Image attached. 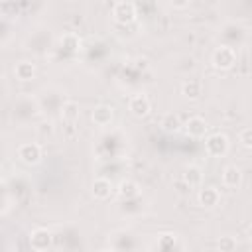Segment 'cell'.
I'll list each match as a JSON object with an SVG mask.
<instances>
[{
	"mask_svg": "<svg viewBox=\"0 0 252 252\" xmlns=\"http://www.w3.org/2000/svg\"><path fill=\"white\" fill-rule=\"evenodd\" d=\"M205 152L211 158H220L228 152V138L224 134H211L205 140Z\"/></svg>",
	"mask_w": 252,
	"mask_h": 252,
	"instance_id": "6da1fadb",
	"label": "cell"
},
{
	"mask_svg": "<svg viewBox=\"0 0 252 252\" xmlns=\"http://www.w3.org/2000/svg\"><path fill=\"white\" fill-rule=\"evenodd\" d=\"M236 61V51L230 45H220L213 53V65L217 69H230Z\"/></svg>",
	"mask_w": 252,
	"mask_h": 252,
	"instance_id": "7a4b0ae2",
	"label": "cell"
},
{
	"mask_svg": "<svg viewBox=\"0 0 252 252\" xmlns=\"http://www.w3.org/2000/svg\"><path fill=\"white\" fill-rule=\"evenodd\" d=\"M112 18L118 22V24H130L134 22L136 18V6L128 0H122V2H116L114 8H112Z\"/></svg>",
	"mask_w": 252,
	"mask_h": 252,
	"instance_id": "3957f363",
	"label": "cell"
},
{
	"mask_svg": "<svg viewBox=\"0 0 252 252\" xmlns=\"http://www.w3.org/2000/svg\"><path fill=\"white\" fill-rule=\"evenodd\" d=\"M16 154H18V158H20L24 163H28V165H33V163H37V161L41 159V148H39V144H35V142L22 144Z\"/></svg>",
	"mask_w": 252,
	"mask_h": 252,
	"instance_id": "277c9868",
	"label": "cell"
},
{
	"mask_svg": "<svg viewBox=\"0 0 252 252\" xmlns=\"http://www.w3.org/2000/svg\"><path fill=\"white\" fill-rule=\"evenodd\" d=\"M128 108H130V112L134 114V116H146L148 112H150V100H148V96L146 94H134V96H130V100H128Z\"/></svg>",
	"mask_w": 252,
	"mask_h": 252,
	"instance_id": "5b68a950",
	"label": "cell"
},
{
	"mask_svg": "<svg viewBox=\"0 0 252 252\" xmlns=\"http://www.w3.org/2000/svg\"><path fill=\"white\" fill-rule=\"evenodd\" d=\"M51 244V234L45 230V228H35L32 234H30V246L37 252L45 250L47 246Z\"/></svg>",
	"mask_w": 252,
	"mask_h": 252,
	"instance_id": "8992f818",
	"label": "cell"
},
{
	"mask_svg": "<svg viewBox=\"0 0 252 252\" xmlns=\"http://www.w3.org/2000/svg\"><path fill=\"white\" fill-rule=\"evenodd\" d=\"M112 108L110 106H106V104H98V106H94L93 108V114H91V118H93V122L96 124V126H108L110 122H112Z\"/></svg>",
	"mask_w": 252,
	"mask_h": 252,
	"instance_id": "52a82bcc",
	"label": "cell"
},
{
	"mask_svg": "<svg viewBox=\"0 0 252 252\" xmlns=\"http://www.w3.org/2000/svg\"><path fill=\"white\" fill-rule=\"evenodd\" d=\"M207 130H209L207 122H205L203 118H199V116L189 118L187 124H185V132H187L189 136H193V138H203V136L207 134Z\"/></svg>",
	"mask_w": 252,
	"mask_h": 252,
	"instance_id": "ba28073f",
	"label": "cell"
},
{
	"mask_svg": "<svg viewBox=\"0 0 252 252\" xmlns=\"http://www.w3.org/2000/svg\"><path fill=\"white\" fill-rule=\"evenodd\" d=\"M240 181H242L240 169L236 165H226L224 171H222V183H224V187H232L234 189V187L240 185Z\"/></svg>",
	"mask_w": 252,
	"mask_h": 252,
	"instance_id": "9c48e42d",
	"label": "cell"
},
{
	"mask_svg": "<svg viewBox=\"0 0 252 252\" xmlns=\"http://www.w3.org/2000/svg\"><path fill=\"white\" fill-rule=\"evenodd\" d=\"M110 191H112V183L106 179V177H96L93 181V195L96 199H106L110 197Z\"/></svg>",
	"mask_w": 252,
	"mask_h": 252,
	"instance_id": "30bf717a",
	"label": "cell"
},
{
	"mask_svg": "<svg viewBox=\"0 0 252 252\" xmlns=\"http://www.w3.org/2000/svg\"><path fill=\"white\" fill-rule=\"evenodd\" d=\"M219 199H220V195H219V191L215 187H203L199 191V203L203 207H209L211 209V207H215L219 203Z\"/></svg>",
	"mask_w": 252,
	"mask_h": 252,
	"instance_id": "8fae6325",
	"label": "cell"
},
{
	"mask_svg": "<svg viewBox=\"0 0 252 252\" xmlns=\"http://www.w3.org/2000/svg\"><path fill=\"white\" fill-rule=\"evenodd\" d=\"M201 179H203V173H201V169L195 167V165H189V167L183 171V181H185L189 187H197V185L201 183Z\"/></svg>",
	"mask_w": 252,
	"mask_h": 252,
	"instance_id": "7c38bea8",
	"label": "cell"
},
{
	"mask_svg": "<svg viewBox=\"0 0 252 252\" xmlns=\"http://www.w3.org/2000/svg\"><path fill=\"white\" fill-rule=\"evenodd\" d=\"M183 94L185 96H189V98H199L201 96V81H197V79H189V81H185L183 83Z\"/></svg>",
	"mask_w": 252,
	"mask_h": 252,
	"instance_id": "4fadbf2b",
	"label": "cell"
},
{
	"mask_svg": "<svg viewBox=\"0 0 252 252\" xmlns=\"http://www.w3.org/2000/svg\"><path fill=\"white\" fill-rule=\"evenodd\" d=\"M14 73H16V77H18L20 81H30V79L33 77L35 69H33V65H32V63H28V61H22V63H18V65H16Z\"/></svg>",
	"mask_w": 252,
	"mask_h": 252,
	"instance_id": "5bb4252c",
	"label": "cell"
},
{
	"mask_svg": "<svg viewBox=\"0 0 252 252\" xmlns=\"http://www.w3.org/2000/svg\"><path fill=\"white\" fill-rule=\"evenodd\" d=\"M79 104L75 102V100H67L63 106H61V116L65 118V120H69V122H73V120H77L79 118Z\"/></svg>",
	"mask_w": 252,
	"mask_h": 252,
	"instance_id": "9a60e30c",
	"label": "cell"
},
{
	"mask_svg": "<svg viewBox=\"0 0 252 252\" xmlns=\"http://www.w3.org/2000/svg\"><path fill=\"white\" fill-rule=\"evenodd\" d=\"M118 195H120V197H126V199L136 197V195H138V185H136L134 181H130V179L120 181V185H118Z\"/></svg>",
	"mask_w": 252,
	"mask_h": 252,
	"instance_id": "2e32d148",
	"label": "cell"
},
{
	"mask_svg": "<svg viewBox=\"0 0 252 252\" xmlns=\"http://www.w3.org/2000/svg\"><path fill=\"white\" fill-rule=\"evenodd\" d=\"M161 126H163V130H167V132H175V130H179V118L175 116V114H165L163 118H161Z\"/></svg>",
	"mask_w": 252,
	"mask_h": 252,
	"instance_id": "e0dca14e",
	"label": "cell"
},
{
	"mask_svg": "<svg viewBox=\"0 0 252 252\" xmlns=\"http://www.w3.org/2000/svg\"><path fill=\"white\" fill-rule=\"evenodd\" d=\"M238 142H240L244 148L252 150V126H248V128L240 130V134H238Z\"/></svg>",
	"mask_w": 252,
	"mask_h": 252,
	"instance_id": "ac0fdd59",
	"label": "cell"
},
{
	"mask_svg": "<svg viewBox=\"0 0 252 252\" xmlns=\"http://www.w3.org/2000/svg\"><path fill=\"white\" fill-rule=\"evenodd\" d=\"M175 234H161L159 236V242H158V246L159 248H163V250H169V248H175L177 244H175Z\"/></svg>",
	"mask_w": 252,
	"mask_h": 252,
	"instance_id": "d6986e66",
	"label": "cell"
},
{
	"mask_svg": "<svg viewBox=\"0 0 252 252\" xmlns=\"http://www.w3.org/2000/svg\"><path fill=\"white\" fill-rule=\"evenodd\" d=\"M61 43H65V47H67V49H71V51H75V49L79 47V37H77L75 33H67V35H63V39H61Z\"/></svg>",
	"mask_w": 252,
	"mask_h": 252,
	"instance_id": "ffe728a7",
	"label": "cell"
},
{
	"mask_svg": "<svg viewBox=\"0 0 252 252\" xmlns=\"http://www.w3.org/2000/svg\"><path fill=\"white\" fill-rule=\"evenodd\" d=\"M219 248H220V250H234V248H236V242H234L230 236H222V238L219 240Z\"/></svg>",
	"mask_w": 252,
	"mask_h": 252,
	"instance_id": "44dd1931",
	"label": "cell"
},
{
	"mask_svg": "<svg viewBox=\"0 0 252 252\" xmlns=\"http://www.w3.org/2000/svg\"><path fill=\"white\" fill-rule=\"evenodd\" d=\"M189 2H191V0H171V6L177 8V10H183V8L189 6Z\"/></svg>",
	"mask_w": 252,
	"mask_h": 252,
	"instance_id": "7402d4cb",
	"label": "cell"
},
{
	"mask_svg": "<svg viewBox=\"0 0 252 252\" xmlns=\"http://www.w3.org/2000/svg\"><path fill=\"white\" fill-rule=\"evenodd\" d=\"M248 238L252 240V224H250V228H248Z\"/></svg>",
	"mask_w": 252,
	"mask_h": 252,
	"instance_id": "603a6c76",
	"label": "cell"
}]
</instances>
